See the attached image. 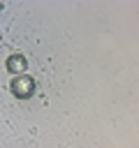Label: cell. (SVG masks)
<instances>
[{"label": "cell", "instance_id": "6da1fadb", "mask_svg": "<svg viewBox=\"0 0 139 148\" xmlns=\"http://www.w3.org/2000/svg\"><path fill=\"white\" fill-rule=\"evenodd\" d=\"M12 90H14L19 97H28L30 90H32V81H30L28 76H16V79L12 81Z\"/></svg>", "mask_w": 139, "mask_h": 148}, {"label": "cell", "instance_id": "7a4b0ae2", "mask_svg": "<svg viewBox=\"0 0 139 148\" xmlns=\"http://www.w3.org/2000/svg\"><path fill=\"white\" fill-rule=\"evenodd\" d=\"M7 69L21 76V74L25 72V58H23V56H12V58L7 60Z\"/></svg>", "mask_w": 139, "mask_h": 148}]
</instances>
